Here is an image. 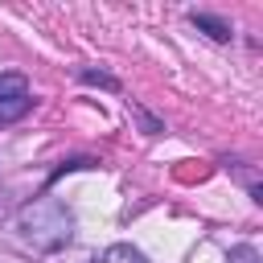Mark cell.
<instances>
[{"label":"cell","mask_w":263,"mask_h":263,"mask_svg":"<svg viewBox=\"0 0 263 263\" xmlns=\"http://www.w3.org/2000/svg\"><path fill=\"white\" fill-rule=\"evenodd\" d=\"M21 234H25V242H33L41 251H58L74 234V218L58 197H33L21 210Z\"/></svg>","instance_id":"cell-1"},{"label":"cell","mask_w":263,"mask_h":263,"mask_svg":"<svg viewBox=\"0 0 263 263\" xmlns=\"http://www.w3.org/2000/svg\"><path fill=\"white\" fill-rule=\"evenodd\" d=\"M29 107H33L29 82L21 74H0V123H16Z\"/></svg>","instance_id":"cell-2"},{"label":"cell","mask_w":263,"mask_h":263,"mask_svg":"<svg viewBox=\"0 0 263 263\" xmlns=\"http://www.w3.org/2000/svg\"><path fill=\"white\" fill-rule=\"evenodd\" d=\"M95 263H148V259H144L136 247H123V242H115V247H107V251H103Z\"/></svg>","instance_id":"cell-3"},{"label":"cell","mask_w":263,"mask_h":263,"mask_svg":"<svg viewBox=\"0 0 263 263\" xmlns=\"http://www.w3.org/2000/svg\"><path fill=\"white\" fill-rule=\"evenodd\" d=\"M193 21H197L201 29H210V37H218V41H226V37H230V29H226L222 21H210V16H193Z\"/></svg>","instance_id":"cell-4"},{"label":"cell","mask_w":263,"mask_h":263,"mask_svg":"<svg viewBox=\"0 0 263 263\" xmlns=\"http://www.w3.org/2000/svg\"><path fill=\"white\" fill-rule=\"evenodd\" d=\"M230 263H259V255H255V247H234Z\"/></svg>","instance_id":"cell-5"}]
</instances>
